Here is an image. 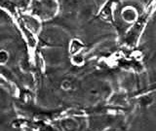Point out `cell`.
Segmentation results:
<instances>
[{
  "mask_svg": "<svg viewBox=\"0 0 156 131\" xmlns=\"http://www.w3.org/2000/svg\"><path fill=\"white\" fill-rule=\"evenodd\" d=\"M122 16H123V18L125 19L126 22H131L135 21L136 13H135V11H134L133 9H127V10H125V11L123 12Z\"/></svg>",
  "mask_w": 156,
  "mask_h": 131,
  "instance_id": "6da1fadb",
  "label": "cell"
},
{
  "mask_svg": "<svg viewBox=\"0 0 156 131\" xmlns=\"http://www.w3.org/2000/svg\"><path fill=\"white\" fill-rule=\"evenodd\" d=\"M62 87L66 90L69 89H71V82L69 81H63L62 84Z\"/></svg>",
  "mask_w": 156,
  "mask_h": 131,
  "instance_id": "3957f363",
  "label": "cell"
},
{
  "mask_svg": "<svg viewBox=\"0 0 156 131\" xmlns=\"http://www.w3.org/2000/svg\"><path fill=\"white\" fill-rule=\"evenodd\" d=\"M8 58H9V53L6 51L2 50L0 52V62H1L2 64H5V63L8 61Z\"/></svg>",
  "mask_w": 156,
  "mask_h": 131,
  "instance_id": "7a4b0ae2",
  "label": "cell"
}]
</instances>
